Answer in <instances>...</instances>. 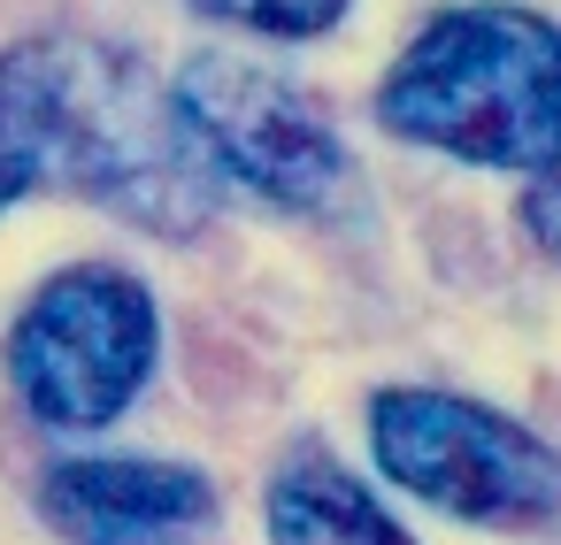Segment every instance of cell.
<instances>
[{"label": "cell", "mask_w": 561, "mask_h": 545, "mask_svg": "<svg viewBox=\"0 0 561 545\" xmlns=\"http://www.w3.org/2000/svg\"><path fill=\"white\" fill-rule=\"evenodd\" d=\"M16 70H24L47 185L154 239L208 231V216L224 208V185L201 162L170 85H154L124 47H101V39H24Z\"/></svg>", "instance_id": "1"}, {"label": "cell", "mask_w": 561, "mask_h": 545, "mask_svg": "<svg viewBox=\"0 0 561 545\" xmlns=\"http://www.w3.org/2000/svg\"><path fill=\"white\" fill-rule=\"evenodd\" d=\"M377 124L423 154L530 177L561 154V24L523 0H454L377 78Z\"/></svg>", "instance_id": "2"}, {"label": "cell", "mask_w": 561, "mask_h": 545, "mask_svg": "<svg viewBox=\"0 0 561 545\" xmlns=\"http://www.w3.org/2000/svg\"><path fill=\"white\" fill-rule=\"evenodd\" d=\"M369 461L408 499L477 530L561 522V445H546L530 422L469 392H438V384L369 392Z\"/></svg>", "instance_id": "3"}, {"label": "cell", "mask_w": 561, "mask_h": 545, "mask_svg": "<svg viewBox=\"0 0 561 545\" xmlns=\"http://www.w3.org/2000/svg\"><path fill=\"white\" fill-rule=\"evenodd\" d=\"M154 361H162V308L116 262L55 269L9 331V376L32 422L70 438L124 422L131 399L154 384Z\"/></svg>", "instance_id": "4"}, {"label": "cell", "mask_w": 561, "mask_h": 545, "mask_svg": "<svg viewBox=\"0 0 561 545\" xmlns=\"http://www.w3.org/2000/svg\"><path fill=\"white\" fill-rule=\"evenodd\" d=\"M170 101L224 193L277 216H339L354 200V154L293 78L239 55H193L170 78Z\"/></svg>", "instance_id": "5"}, {"label": "cell", "mask_w": 561, "mask_h": 545, "mask_svg": "<svg viewBox=\"0 0 561 545\" xmlns=\"http://www.w3.org/2000/svg\"><path fill=\"white\" fill-rule=\"evenodd\" d=\"M39 522L62 545H201L224 522V491L170 453H78L39 476Z\"/></svg>", "instance_id": "6"}, {"label": "cell", "mask_w": 561, "mask_h": 545, "mask_svg": "<svg viewBox=\"0 0 561 545\" xmlns=\"http://www.w3.org/2000/svg\"><path fill=\"white\" fill-rule=\"evenodd\" d=\"M262 530L270 545H415L392 507L323 445H293L262 484Z\"/></svg>", "instance_id": "7"}, {"label": "cell", "mask_w": 561, "mask_h": 545, "mask_svg": "<svg viewBox=\"0 0 561 545\" xmlns=\"http://www.w3.org/2000/svg\"><path fill=\"white\" fill-rule=\"evenodd\" d=\"M47 185L39 170V131H32V101H24V70H16V47L0 55V216L16 200H32Z\"/></svg>", "instance_id": "8"}, {"label": "cell", "mask_w": 561, "mask_h": 545, "mask_svg": "<svg viewBox=\"0 0 561 545\" xmlns=\"http://www.w3.org/2000/svg\"><path fill=\"white\" fill-rule=\"evenodd\" d=\"M193 9L231 32H254V39H323L346 24L354 0H193Z\"/></svg>", "instance_id": "9"}, {"label": "cell", "mask_w": 561, "mask_h": 545, "mask_svg": "<svg viewBox=\"0 0 561 545\" xmlns=\"http://www.w3.org/2000/svg\"><path fill=\"white\" fill-rule=\"evenodd\" d=\"M523 231L538 239L546 262H561V154L546 170H530V185H523Z\"/></svg>", "instance_id": "10"}]
</instances>
